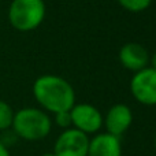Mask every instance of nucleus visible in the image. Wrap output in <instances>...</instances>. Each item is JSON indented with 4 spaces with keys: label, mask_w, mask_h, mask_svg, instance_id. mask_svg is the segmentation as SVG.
Segmentation results:
<instances>
[{
    "label": "nucleus",
    "mask_w": 156,
    "mask_h": 156,
    "mask_svg": "<svg viewBox=\"0 0 156 156\" xmlns=\"http://www.w3.org/2000/svg\"><path fill=\"white\" fill-rule=\"evenodd\" d=\"M148 49L138 43H127L119 51V60L125 69L130 71H140L143 69L148 67L149 63Z\"/></svg>",
    "instance_id": "nucleus-8"
},
{
    "label": "nucleus",
    "mask_w": 156,
    "mask_h": 156,
    "mask_svg": "<svg viewBox=\"0 0 156 156\" xmlns=\"http://www.w3.org/2000/svg\"><path fill=\"white\" fill-rule=\"evenodd\" d=\"M12 132L16 137L27 141L43 140L52 129V121L48 112L41 108L26 107L14 112Z\"/></svg>",
    "instance_id": "nucleus-2"
},
{
    "label": "nucleus",
    "mask_w": 156,
    "mask_h": 156,
    "mask_svg": "<svg viewBox=\"0 0 156 156\" xmlns=\"http://www.w3.org/2000/svg\"><path fill=\"white\" fill-rule=\"evenodd\" d=\"M88 134L76 127H69L56 138L54 154L55 156H88Z\"/></svg>",
    "instance_id": "nucleus-4"
},
{
    "label": "nucleus",
    "mask_w": 156,
    "mask_h": 156,
    "mask_svg": "<svg viewBox=\"0 0 156 156\" xmlns=\"http://www.w3.org/2000/svg\"><path fill=\"white\" fill-rule=\"evenodd\" d=\"M118 3L130 12H141L151 5L152 0H118Z\"/></svg>",
    "instance_id": "nucleus-11"
},
{
    "label": "nucleus",
    "mask_w": 156,
    "mask_h": 156,
    "mask_svg": "<svg viewBox=\"0 0 156 156\" xmlns=\"http://www.w3.org/2000/svg\"><path fill=\"white\" fill-rule=\"evenodd\" d=\"M43 156H55L54 152H48V154H44Z\"/></svg>",
    "instance_id": "nucleus-15"
},
{
    "label": "nucleus",
    "mask_w": 156,
    "mask_h": 156,
    "mask_svg": "<svg viewBox=\"0 0 156 156\" xmlns=\"http://www.w3.org/2000/svg\"><path fill=\"white\" fill-rule=\"evenodd\" d=\"M14 119V110L8 103L0 100V132H5L11 127Z\"/></svg>",
    "instance_id": "nucleus-10"
},
{
    "label": "nucleus",
    "mask_w": 156,
    "mask_h": 156,
    "mask_svg": "<svg viewBox=\"0 0 156 156\" xmlns=\"http://www.w3.org/2000/svg\"><path fill=\"white\" fill-rule=\"evenodd\" d=\"M155 148H156V137H155Z\"/></svg>",
    "instance_id": "nucleus-16"
},
{
    "label": "nucleus",
    "mask_w": 156,
    "mask_h": 156,
    "mask_svg": "<svg viewBox=\"0 0 156 156\" xmlns=\"http://www.w3.org/2000/svg\"><path fill=\"white\" fill-rule=\"evenodd\" d=\"M33 96L45 112L70 111L76 104V92L71 83L54 74H45L34 81Z\"/></svg>",
    "instance_id": "nucleus-1"
},
{
    "label": "nucleus",
    "mask_w": 156,
    "mask_h": 156,
    "mask_svg": "<svg viewBox=\"0 0 156 156\" xmlns=\"http://www.w3.org/2000/svg\"><path fill=\"white\" fill-rule=\"evenodd\" d=\"M44 0H12L8 8V21L19 32H32L45 18Z\"/></svg>",
    "instance_id": "nucleus-3"
},
{
    "label": "nucleus",
    "mask_w": 156,
    "mask_h": 156,
    "mask_svg": "<svg viewBox=\"0 0 156 156\" xmlns=\"http://www.w3.org/2000/svg\"><path fill=\"white\" fill-rule=\"evenodd\" d=\"M0 156H10V152H8L7 145H4L2 141H0Z\"/></svg>",
    "instance_id": "nucleus-13"
},
{
    "label": "nucleus",
    "mask_w": 156,
    "mask_h": 156,
    "mask_svg": "<svg viewBox=\"0 0 156 156\" xmlns=\"http://www.w3.org/2000/svg\"><path fill=\"white\" fill-rule=\"evenodd\" d=\"M88 156H122L121 137L99 133L89 140Z\"/></svg>",
    "instance_id": "nucleus-9"
},
{
    "label": "nucleus",
    "mask_w": 156,
    "mask_h": 156,
    "mask_svg": "<svg viewBox=\"0 0 156 156\" xmlns=\"http://www.w3.org/2000/svg\"><path fill=\"white\" fill-rule=\"evenodd\" d=\"M133 122V112L129 105L115 104L107 111V115L103 119V125L107 129V133L116 137H121L130 127Z\"/></svg>",
    "instance_id": "nucleus-7"
},
{
    "label": "nucleus",
    "mask_w": 156,
    "mask_h": 156,
    "mask_svg": "<svg viewBox=\"0 0 156 156\" xmlns=\"http://www.w3.org/2000/svg\"><path fill=\"white\" fill-rule=\"evenodd\" d=\"M71 125L85 134L97 133L103 126V115L92 104H74L70 110Z\"/></svg>",
    "instance_id": "nucleus-6"
},
{
    "label": "nucleus",
    "mask_w": 156,
    "mask_h": 156,
    "mask_svg": "<svg viewBox=\"0 0 156 156\" xmlns=\"http://www.w3.org/2000/svg\"><path fill=\"white\" fill-rule=\"evenodd\" d=\"M149 62H151V67L156 70V51H155V54L149 58Z\"/></svg>",
    "instance_id": "nucleus-14"
},
{
    "label": "nucleus",
    "mask_w": 156,
    "mask_h": 156,
    "mask_svg": "<svg viewBox=\"0 0 156 156\" xmlns=\"http://www.w3.org/2000/svg\"><path fill=\"white\" fill-rule=\"evenodd\" d=\"M130 90L138 103L144 105H156V70L145 67L136 71L130 81Z\"/></svg>",
    "instance_id": "nucleus-5"
},
{
    "label": "nucleus",
    "mask_w": 156,
    "mask_h": 156,
    "mask_svg": "<svg viewBox=\"0 0 156 156\" xmlns=\"http://www.w3.org/2000/svg\"><path fill=\"white\" fill-rule=\"evenodd\" d=\"M55 123H56L59 127H63V129H69V127H71L70 111H62V112L55 114Z\"/></svg>",
    "instance_id": "nucleus-12"
}]
</instances>
